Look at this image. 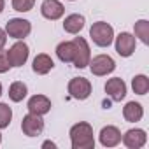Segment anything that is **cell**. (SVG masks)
<instances>
[{
  "label": "cell",
  "mask_w": 149,
  "mask_h": 149,
  "mask_svg": "<svg viewBox=\"0 0 149 149\" xmlns=\"http://www.w3.org/2000/svg\"><path fill=\"white\" fill-rule=\"evenodd\" d=\"M30 32H32L30 21L21 19V18L9 19V23L6 25V33H7L9 37H14V39H25Z\"/></svg>",
  "instance_id": "6"
},
{
  "label": "cell",
  "mask_w": 149,
  "mask_h": 149,
  "mask_svg": "<svg viewBox=\"0 0 149 149\" xmlns=\"http://www.w3.org/2000/svg\"><path fill=\"white\" fill-rule=\"evenodd\" d=\"M0 142H2V135H0Z\"/></svg>",
  "instance_id": "29"
},
{
  "label": "cell",
  "mask_w": 149,
  "mask_h": 149,
  "mask_svg": "<svg viewBox=\"0 0 149 149\" xmlns=\"http://www.w3.org/2000/svg\"><path fill=\"white\" fill-rule=\"evenodd\" d=\"M70 140L74 149H93L95 139H93V128L88 123H77L70 128Z\"/></svg>",
  "instance_id": "1"
},
{
  "label": "cell",
  "mask_w": 149,
  "mask_h": 149,
  "mask_svg": "<svg viewBox=\"0 0 149 149\" xmlns=\"http://www.w3.org/2000/svg\"><path fill=\"white\" fill-rule=\"evenodd\" d=\"M135 35H137L144 44L149 42V23H147L146 19H140V21L135 23Z\"/></svg>",
  "instance_id": "21"
},
{
  "label": "cell",
  "mask_w": 149,
  "mask_h": 149,
  "mask_svg": "<svg viewBox=\"0 0 149 149\" xmlns=\"http://www.w3.org/2000/svg\"><path fill=\"white\" fill-rule=\"evenodd\" d=\"M21 130H23V133L28 135V137H37V135H40L42 130H44V119H42L39 114H32V112H30L28 116L23 118V121H21Z\"/></svg>",
  "instance_id": "7"
},
{
  "label": "cell",
  "mask_w": 149,
  "mask_h": 149,
  "mask_svg": "<svg viewBox=\"0 0 149 149\" xmlns=\"http://www.w3.org/2000/svg\"><path fill=\"white\" fill-rule=\"evenodd\" d=\"M28 46L25 44V42H16L9 51H7V58H9V63H11V67H21V65H25L26 63V60H28Z\"/></svg>",
  "instance_id": "8"
},
{
  "label": "cell",
  "mask_w": 149,
  "mask_h": 149,
  "mask_svg": "<svg viewBox=\"0 0 149 149\" xmlns=\"http://www.w3.org/2000/svg\"><path fill=\"white\" fill-rule=\"evenodd\" d=\"M11 68V63H9V58H7V53L0 49V74H4Z\"/></svg>",
  "instance_id": "24"
},
{
  "label": "cell",
  "mask_w": 149,
  "mask_h": 149,
  "mask_svg": "<svg viewBox=\"0 0 149 149\" xmlns=\"http://www.w3.org/2000/svg\"><path fill=\"white\" fill-rule=\"evenodd\" d=\"M33 4H35V0H13V7L18 13H28V11H32Z\"/></svg>",
  "instance_id": "23"
},
{
  "label": "cell",
  "mask_w": 149,
  "mask_h": 149,
  "mask_svg": "<svg viewBox=\"0 0 149 149\" xmlns=\"http://www.w3.org/2000/svg\"><path fill=\"white\" fill-rule=\"evenodd\" d=\"M26 84L25 83H21V81H16V83H13L11 84V88H9V98L13 100V102H21L25 97H26Z\"/></svg>",
  "instance_id": "18"
},
{
  "label": "cell",
  "mask_w": 149,
  "mask_h": 149,
  "mask_svg": "<svg viewBox=\"0 0 149 149\" xmlns=\"http://www.w3.org/2000/svg\"><path fill=\"white\" fill-rule=\"evenodd\" d=\"M40 13L46 19H60L65 13V7L61 6V2H58V0H44L42 6H40Z\"/></svg>",
  "instance_id": "11"
},
{
  "label": "cell",
  "mask_w": 149,
  "mask_h": 149,
  "mask_svg": "<svg viewBox=\"0 0 149 149\" xmlns=\"http://www.w3.org/2000/svg\"><path fill=\"white\" fill-rule=\"evenodd\" d=\"M56 54L63 63H70L74 58V44L72 42H61L56 47Z\"/></svg>",
  "instance_id": "19"
},
{
  "label": "cell",
  "mask_w": 149,
  "mask_h": 149,
  "mask_svg": "<svg viewBox=\"0 0 149 149\" xmlns=\"http://www.w3.org/2000/svg\"><path fill=\"white\" fill-rule=\"evenodd\" d=\"M63 28H65V32L74 33V35L79 33L84 28V16H81V14H70V16H67L65 21H63Z\"/></svg>",
  "instance_id": "16"
},
{
  "label": "cell",
  "mask_w": 149,
  "mask_h": 149,
  "mask_svg": "<svg viewBox=\"0 0 149 149\" xmlns=\"http://www.w3.org/2000/svg\"><path fill=\"white\" fill-rule=\"evenodd\" d=\"M4 11V0H0V13Z\"/></svg>",
  "instance_id": "27"
},
{
  "label": "cell",
  "mask_w": 149,
  "mask_h": 149,
  "mask_svg": "<svg viewBox=\"0 0 149 149\" xmlns=\"http://www.w3.org/2000/svg\"><path fill=\"white\" fill-rule=\"evenodd\" d=\"M33 72L35 74H39V76H44V74H47L53 67H54V63H53V60H51V56H47V54H37L35 56V60H33Z\"/></svg>",
  "instance_id": "17"
},
{
  "label": "cell",
  "mask_w": 149,
  "mask_h": 149,
  "mask_svg": "<svg viewBox=\"0 0 149 149\" xmlns=\"http://www.w3.org/2000/svg\"><path fill=\"white\" fill-rule=\"evenodd\" d=\"M68 93H70L72 98L86 100L91 95V83L84 77H74L68 83Z\"/></svg>",
  "instance_id": "5"
},
{
  "label": "cell",
  "mask_w": 149,
  "mask_h": 149,
  "mask_svg": "<svg viewBox=\"0 0 149 149\" xmlns=\"http://www.w3.org/2000/svg\"><path fill=\"white\" fill-rule=\"evenodd\" d=\"M100 142L105 147H114L121 142V132L116 126H105L100 132Z\"/></svg>",
  "instance_id": "14"
},
{
  "label": "cell",
  "mask_w": 149,
  "mask_h": 149,
  "mask_svg": "<svg viewBox=\"0 0 149 149\" xmlns=\"http://www.w3.org/2000/svg\"><path fill=\"white\" fill-rule=\"evenodd\" d=\"M132 88L137 95H146L149 91V79L146 76H135L132 81Z\"/></svg>",
  "instance_id": "20"
},
{
  "label": "cell",
  "mask_w": 149,
  "mask_h": 149,
  "mask_svg": "<svg viewBox=\"0 0 149 149\" xmlns=\"http://www.w3.org/2000/svg\"><path fill=\"white\" fill-rule=\"evenodd\" d=\"M123 116H125V119L128 123H137V121L142 119L144 109H142V105L139 102H128L125 105V109H123Z\"/></svg>",
  "instance_id": "15"
},
{
  "label": "cell",
  "mask_w": 149,
  "mask_h": 149,
  "mask_svg": "<svg viewBox=\"0 0 149 149\" xmlns=\"http://www.w3.org/2000/svg\"><path fill=\"white\" fill-rule=\"evenodd\" d=\"M28 111L32 114H39V116H44L49 112L51 109V100L44 95H33L30 100H28Z\"/></svg>",
  "instance_id": "12"
},
{
  "label": "cell",
  "mask_w": 149,
  "mask_h": 149,
  "mask_svg": "<svg viewBox=\"0 0 149 149\" xmlns=\"http://www.w3.org/2000/svg\"><path fill=\"white\" fill-rule=\"evenodd\" d=\"M42 147H51V149H53V147H56V144H54V142H49V140H47V142H44V144H42Z\"/></svg>",
  "instance_id": "26"
},
{
  "label": "cell",
  "mask_w": 149,
  "mask_h": 149,
  "mask_svg": "<svg viewBox=\"0 0 149 149\" xmlns=\"http://www.w3.org/2000/svg\"><path fill=\"white\" fill-rule=\"evenodd\" d=\"M90 68H91V72H93V76L102 77V76L111 74V72L116 68V63H114V60H112L111 56H107V54H98V56H95L93 60H90Z\"/></svg>",
  "instance_id": "4"
},
{
  "label": "cell",
  "mask_w": 149,
  "mask_h": 149,
  "mask_svg": "<svg viewBox=\"0 0 149 149\" xmlns=\"http://www.w3.org/2000/svg\"><path fill=\"white\" fill-rule=\"evenodd\" d=\"M0 95H2V84H0Z\"/></svg>",
  "instance_id": "28"
},
{
  "label": "cell",
  "mask_w": 149,
  "mask_h": 149,
  "mask_svg": "<svg viewBox=\"0 0 149 149\" xmlns=\"http://www.w3.org/2000/svg\"><path fill=\"white\" fill-rule=\"evenodd\" d=\"M72 44H74V58H72L74 67H77V68L88 67L90 65V60H91L88 42L83 37H76V39L72 40Z\"/></svg>",
  "instance_id": "3"
},
{
  "label": "cell",
  "mask_w": 149,
  "mask_h": 149,
  "mask_svg": "<svg viewBox=\"0 0 149 149\" xmlns=\"http://www.w3.org/2000/svg\"><path fill=\"white\" fill-rule=\"evenodd\" d=\"M13 119V111L7 104H0V130L7 128Z\"/></svg>",
  "instance_id": "22"
},
{
  "label": "cell",
  "mask_w": 149,
  "mask_h": 149,
  "mask_svg": "<svg viewBox=\"0 0 149 149\" xmlns=\"http://www.w3.org/2000/svg\"><path fill=\"white\" fill-rule=\"evenodd\" d=\"M105 93L114 100V102H121L126 95V84L121 77H112L105 83Z\"/></svg>",
  "instance_id": "10"
},
{
  "label": "cell",
  "mask_w": 149,
  "mask_h": 149,
  "mask_svg": "<svg viewBox=\"0 0 149 149\" xmlns=\"http://www.w3.org/2000/svg\"><path fill=\"white\" fill-rule=\"evenodd\" d=\"M90 37L93 39V42L100 47H109L112 39H114V30L109 23H104V21H98V23H93V26L90 28Z\"/></svg>",
  "instance_id": "2"
},
{
  "label": "cell",
  "mask_w": 149,
  "mask_h": 149,
  "mask_svg": "<svg viewBox=\"0 0 149 149\" xmlns=\"http://www.w3.org/2000/svg\"><path fill=\"white\" fill-rule=\"evenodd\" d=\"M116 51L119 56H132L133 51H135V37L130 35L128 32H123L116 37Z\"/></svg>",
  "instance_id": "9"
},
{
  "label": "cell",
  "mask_w": 149,
  "mask_h": 149,
  "mask_svg": "<svg viewBox=\"0 0 149 149\" xmlns=\"http://www.w3.org/2000/svg\"><path fill=\"white\" fill-rule=\"evenodd\" d=\"M146 140H147L146 132H144V130H139V128L128 130V132L123 135V142H125V146L130 147V149H139V147H142V146L146 144Z\"/></svg>",
  "instance_id": "13"
},
{
  "label": "cell",
  "mask_w": 149,
  "mask_h": 149,
  "mask_svg": "<svg viewBox=\"0 0 149 149\" xmlns=\"http://www.w3.org/2000/svg\"><path fill=\"white\" fill-rule=\"evenodd\" d=\"M6 42H7V33H6L2 28H0V49L6 46Z\"/></svg>",
  "instance_id": "25"
}]
</instances>
